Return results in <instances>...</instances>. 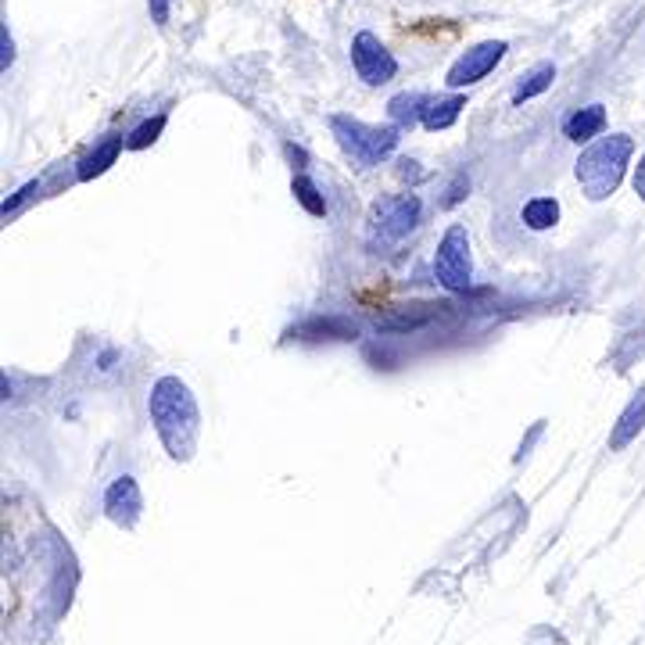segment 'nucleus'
Returning a JSON list of instances; mask_svg holds the SVG:
<instances>
[{"mask_svg": "<svg viewBox=\"0 0 645 645\" xmlns=\"http://www.w3.org/2000/svg\"><path fill=\"white\" fill-rule=\"evenodd\" d=\"M147 413H151L155 434L165 452H169V459L190 463L201 441V409L194 391L172 373L158 377L151 384V395H147Z\"/></svg>", "mask_w": 645, "mask_h": 645, "instance_id": "nucleus-1", "label": "nucleus"}, {"mask_svg": "<svg viewBox=\"0 0 645 645\" xmlns=\"http://www.w3.org/2000/svg\"><path fill=\"white\" fill-rule=\"evenodd\" d=\"M631 155H635V140L628 133H610V137H599L595 144H588L574 165L585 198L606 201L610 194H617L620 180L631 165Z\"/></svg>", "mask_w": 645, "mask_h": 645, "instance_id": "nucleus-2", "label": "nucleus"}, {"mask_svg": "<svg viewBox=\"0 0 645 645\" xmlns=\"http://www.w3.org/2000/svg\"><path fill=\"white\" fill-rule=\"evenodd\" d=\"M330 133L337 137L341 151L362 169L387 162L398 147V126H370V122L352 119V115H330Z\"/></svg>", "mask_w": 645, "mask_h": 645, "instance_id": "nucleus-3", "label": "nucleus"}, {"mask_svg": "<svg viewBox=\"0 0 645 645\" xmlns=\"http://www.w3.org/2000/svg\"><path fill=\"white\" fill-rule=\"evenodd\" d=\"M434 280L445 291L466 294L473 287V255H470V233L463 223H452L434 251Z\"/></svg>", "mask_w": 645, "mask_h": 645, "instance_id": "nucleus-4", "label": "nucleus"}, {"mask_svg": "<svg viewBox=\"0 0 645 645\" xmlns=\"http://www.w3.org/2000/svg\"><path fill=\"white\" fill-rule=\"evenodd\" d=\"M423 201L416 194H391V198L373 201L370 208V237L380 244H398L402 237L420 226Z\"/></svg>", "mask_w": 645, "mask_h": 645, "instance_id": "nucleus-5", "label": "nucleus"}, {"mask_svg": "<svg viewBox=\"0 0 645 645\" xmlns=\"http://www.w3.org/2000/svg\"><path fill=\"white\" fill-rule=\"evenodd\" d=\"M352 69L366 86H384L395 79L398 61H395V54L380 43V36H373L370 29H362V33H355V40H352Z\"/></svg>", "mask_w": 645, "mask_h": 645, "instance_id": "nucleus-6", "label": "nucleus"}, {"mask_svg": "<svg viewBox=\"0 0 645 645\" xmlns=\"http://www.w3.org/2000/svg\"><path fill=\"white\" fill-rule=\"evenodd\" d=\"M506 51H509L506 40H484V43H477V47H470L466 54H459L456 65L448 69L445 83L452 86V90H463V86L481 83V79H488V72H495V65L506 58Z\"/></svg>", "mask_w": 645, "mask_h": 645, "instance_id": "nucleus-7", "label": "nucleus"}, {"mask_svg": "<svg viewBox=\"0 0 645 645\" xmlns=\"http://www.w3.org/2000/svg\"><path fill=\"white\" fill-rule=\"evenodd\" d=\"M104 513H108L112 524L126 527V531L137 524L140 513H144V495H140L137 477L122 473V477H115V481L104 488Z\"/></svg>", "mask_w": 645, "mask_h": 645, "instance_id": "nucleus-8", "label": "nucleus"}, {"mask_svg": "<svg viewBox=\"0 0 645 645\" xmlns=\"http://www.w3.org/2000/svg\"><path fill=\"white\" fill-rule=\"evenodd\" d=\"M606 133V108L602 104H585L563 122V137L570 144H595Z\"/></svg>", "mask_w": 645, "mask_h": 645, "instance_id": "nucleus-9", "label": "nucleus"}, {"mask_svg": "<svg viewBox=\"0 0 645 645\" xmlns=\"http://www.w3.org/2000/svg\"><path fill=\"white\" fill-rule=\"evenodd\" d=\"M642 427H645V391H638V395L624 405V413L617 416V423H613L610 452H624V448L642 434Z\"/></svg>", "mask_w": 645, "mask_h": 645, "instance_id": "nucleus-10", "label": "nucleus"}, {"mask_svg": "<svg viewBox=\"0 0 645 645\" xmlns=\"http://www.w3.org/2000/svg\"><path fill=\"white\" fill-rule=\"evenodd\" d=\"M291 337H298V341H355L359 327L348 319H309V323L294 327Z\"/></svg>", "mask_w": 645, "mask_h": 645, "instance_id": "nucleus-11", "label": "nucleus"}, {"mask_svg": "<svg viewBox=\"0 0 645 645\" xmlns=\"http://www.w3.org/2000/svg\"><path fill=\"white\" fill-rule=\"evenodd\" d=\"M122 147H126V140L122 137H112V140H104L101 147H94L90 155L79 162V169H76V180H97V176H104V172L112 169L115 165V158L122 155Z\"/></svg>", "mask_w": 645, "mask_h": 645, "instance_id": "nucleus-12", "label": "nucleus"}, {"mask_svg": "<svg viewBox=\"0 0 645 645\" xmlns=\"http://www.w3.org/2000/svg\"><path fill=\"white\" fill-rule=\"evenodd\" d=\"M463 108H466V97H463V94H452V97H438V101H427V108H423V126H427L430 133H438V129L456 126V119L463 115Z\"/></svg>", "mask_w": 645, "mask_h": 645, "instance_id": "nucleus-13", "label": "nucleus"}, {"mask_svg": "<svg viewBox=\"0 0 645 645\" xmlns=\"http://www.w3.org/2000/svg\"><path fill=\"white\" fill-rule=\"evenodd\" d=\"M520 219H524L527 230H552V226L559 223V201L549 198V194H538V198H531L524 205V212H520Z\"/></svg>", "mask_w": 645, "mask_h": 645, "instance_id": "nucleus-14", "label": "nucleus"}, {"mask_svg": "<svg viewBox=\"0 0 645 645\" xmlns=\"http://www.w3.org/2000/svg\"><path fill=\"white\" fill-rule=\"evenodd\" d=\"M416 305H405L402 312H395V316H384L377 319L380 330H420L427 327L430 319H438L441 309H448V305H423V312H413Z\"/></svg>", "mask_w": 645, "mask_h": 645, "instance_id": "nucleus-15", "label": "nucleus"}, {"mask_svg": "<svg viewBox=\"0 0 645 645\" xmlns=\"http://www.w3.org/2000/svg\"><path fill=\"white\" fill-rule=\"evenodd\" d=\"M556 83V65L552 61H542V65H534L531 72H527L520 83H516V90H513V104H524V101H531V97H538V94H545L549 86Z\"/></svg>", "mask_w": 645, "mask_h": 645, "instance_id": "nucleus-16", "label": "nucleus"}, {"mask_svg": "<svg viewBox=\"0 0 645 645\" xmlns=\"http://www.w3.org/2000/svg\"><path fill=\"white\" fill-rule=\"evenodd\" d=\"M430 97L423 94H398L387 101V115H391V122H395L398 129L405 126H416V122H423V108H427Z\"/></svg>", "mask_w": 645, "mask_h": 645, "instance_id": "nucleus-17", "label": "nucleus"}, {"mask_svg": "<svg viewBox=\"0 0 645 645\" xmlns=\"http://www.w3.org/2000/svg\"><path fill=\"white\" fill-rule=\"evenodd\" d=\"M291 194L309 215H316V219H323V215H327V198H323V190L316 187V180H312V176L298 172V176L291 180Z\"/></svg>", "mask_w": 645, "mask_h": 645, "instance_id": "nucleus-18", "label": "nucleus"}, {"mask_svg": "<svg viewBox=\"0 0 645 645\" xmlns=\"http://www.w3.org/2000/svg\"><path fill=\"white\" fill-rule=\"evenodd\" d=\"M165 115H155V119H147V122H140L137 129H129V137H126V151H144V147H151L158 137H162V129H165Z\"/></svg>", "mask_w": 645, "mask_h": 645, "instance_id": "nucleus-19", "label": "nucleus"}, {"mask_svg": "<svg viewBox=\"0 0 645 645\" xmlns=\"http://www.w3.org/2000/svg\"><path fill=\"white\" fill-rule=\"evenodd\" d=\"M40 190H43V183H40V180L26 183V187H22V190H15V194H11V198L4 201V205H0V215H4V219H8L11 212H18V208H22V201H29V198H33V194H40Z\"/></svg>", "mask_w": 645, "mask_h": 645, "instance_id": "nucleus-20", "label": "nucleus"}, {"mask_svg": "<svg viewBox=\"0 0 645 645\" xmlns=\"http://www.w3.org/2000/svg\"><path fill=\"white\" fill-rule=\"evenodd\" d=\"M15 65V40H11L8 26H0V72H8Z\"/></svg>", "mask_w": 645, "mask_h": 645, "instance_id": "nucleus-21", "label": "nucleus"}, {"mask_svg": "<svg viewBox=\"0 0 645 645\" xmlns=\"http://www.w3.org/2000/svg\"><path fill=\"white\" fill-rule=\"evenodd\" d=\"M466 190H470V180L466 176H456V183L448 187V198H445V208H456L459 201L466 198Z\"/></svg>", "mask_w": 645, "mask_h": 645, "instance_id": "nucleus-22", "label": "nucleus"}, {"mask_svg": "<svg viewBox=\"0 0 645 645\" xmlns=\"http://www.w3.org/2000/svg\"><path fill=\"white\" fill-rule=\"evenodd\" d=\"M635 194L645 201V155L638 158V165H635Z\"/></svg>", "mask_w": 645, "mask_h": 645, "instance_id": "nucleus-23", "label": "nucleus"}, {"mask_svg": "<svg viewBox=\"0 0 645 645\" xmlns=\"http://www.w3.org/2000/svg\"><path fill=\"white\" fill-rule=\"evenodd\" d=\"M284 151H287V158H291V162H305V151H301V147L287 144V147H284Z\"/></svg>", "mask_w": 645, "mask_h": 645, "instance_id": "nucleus-24", "label": "nucleus"}, {"mask_svg": "<svg viewBox=\"0 0 645 645\" xmlns=\"http://www.w3.org/2000/svg\"><path fill=\"white\" fill-rule=\"evenodd\" d=\"M642 391H645V387H642Z\"/></svg>", "mask_w": 645, "mask_h": 645, "instance_id": "nucleus-25", "label": "nucleus"}]
</instances>
